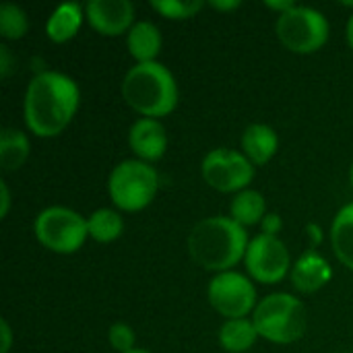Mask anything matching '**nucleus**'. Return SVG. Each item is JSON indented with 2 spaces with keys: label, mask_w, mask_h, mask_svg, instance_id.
Returning a JSON list of instances; mask_svg holds the SVG:
<instances>
[{
  "label": "nucleus",
  "mask_w": 353,
  "mask_h": 353,
  "mask_svg": "<svg viewBox=\"0 0 353 353\" xmlns=\"http://www.w3.org/2000/svg\"><path fill=\"white\" fill-rule=\"evenodd\" d=\"M211 6L213 8H221V10H232V8H238L240 6V2L238 0H232V2H211Z\"/></svg>",
  "instance_id": "nucleus-30"
},
{
  "label": "nucleus",
  "mask_w": 353,
  "mask_h": 353,
  "mask_svg": "<svg viewBox=\"0 0 353 353\" xmlns=\"http://www.w3.org/2000/svg\"><path fill=\"white\" fill-rule=\"evenodd\" d=\"M331 277H333L331 265L316 250H306L298 259V263L294 265V271H292L294 288L304 294H312V292L321 290L323 285H327L331 281Z\"/></svg>",
  "instance_id": "nucleus-13"
},
{
  "label": "nucleus",
  "mask_w": 353,
  "mask_h": 353,
  "mask_svg": "<svg viewBox=\"0 0 353 353\" xmlns=\"http://www.w3.org/2000/svg\"><path fill=\"white\" fill-rule=\"evenodd\" d=\"M0 190H2V211H0V217H6L8 207H10V194H8V186H6V182H2V184H0Z\"/></svg>",
  "instance_id": "nucleus-27"
},
{
  "label": "nucleus",
  "mask_w": 353,
  "mask_h": 353,
  "mask_svg": "<svg viewBox=\"0 0 353 353\" xmlns=\"http://www.w3.org/2000/svg\"><path fill=\"white\" fill-rule=\"evenodd\" d=\"M265 209H267L265 196L259 190H250V188L238 192L232 199V205H230L232 219L236 223H240L242 228L263 221L265 219Z\"/></svg>",
  "instance_id": "nucleus-18"
},
{
  "label": "nucleus",
  "mask_w": 353,
  "mask_h": 353,
  "mask_svg": "<svg viewBox=\"0 0 353 353\" xmlns=\"http://www.w3.org/2000/svg\"><path fill=\"white\" fill-rule=\"evenodd\" d=\"M110 343L118 352H132L134 350V331L126 323H116L110 327Z\"/></svg>",
  "instance_id": "nucleus-24"
},
{
  "label": "nucleus",
  "mask_w": 353,
  "mask_h": 353,
  "mask_svg": "<svg viewBox=\"0 0 353 353\" xmlns=\"http://www.w3.org/2000/svg\"><path fill=\"white\" fill-rule=\"evenodd\" d=\"M159 186V176L153 165L143 159H126L118 163L108 180V190L114 205L122 211L145 209Z\"/></svg>",
  "instance_id": "nucleus-5"
},
{
  "label": "nucleus",
  "mask_w": 353,
  "mask_h": 353,
  "mask_svg": "<svg viewBox=\"0 0 353 353\" xmlns=\"http://www.w3.org/2000/svg\"><path fill=\"white\" fill-rule=\"evenodd\" d=\"M10 72H12V60H10V52H8V48L2 43V46H0V74L6 79Z\"/></svg>",
  "instance_id": "nucleus-26"
},
{
  "label": "nucleus",
  "mask_w": 353,
  "mask_h": 353,
  "mask_svg": "<svg viewBox=\"0 0 353 353\" xmlns=\"http://www.w3.org/2000/svg\"><path fill=\"white\" fill-rule=\"evenodd\" d=\"M126 43H128L130 56L139 64H143V62H155V56L161 50V33H159V29L153 23L139 21V23H134L130 27L128 37H126Z\"/></svg>",
  "instance_id": "nucleus-15"
},
{
  "label": "nucleus",
  "mask_w": 353,
  "mask_h": 353,
  "mask_svg": "<svg viewBox=\"0 0 353 353\" xmlns=\"http://www.w3.org/2000/svg\"><path fill=\"white\" fill-rule=\"evenodd\" d=\"M10 350V327L6 321H2V353H8Z\"/></svg>",
  "instance_id": "nucleus-28"
},
{
  "label": "nucleus",
  "mask_w": 353,
  "mask_h": 353,
  "mask_svg": "<svg viewBox=\"0 0 353 353\" xmlns=\"http://www.w3.org/2000/svg\"><path fill=\"white\" fill-rule=\"evenodd\" d=\"M87 228H89V236L95 242H112L120 238L124 230V221L114 209H97L89 215Z\"/></svg>",
  "instance_id": "nucleus-21"
},
{
  "label": "nucleus",
  "mask_w": 353,
  "mask_h": 353,
  "mask_svg": "<svg viewBox=\"0 0 353 353\" xmlns=\"http://www.w3.org/2000/svg\"><path fill=\"white\" fill-rule=\"evenodd\" d=\"M29 23H27V17L25 12L17 6V4H10V2H4L0 6V31L6 39H19L25 35Z\"/></svg>",
  "instance_id": "nucleus-22"
},
{
  "label": "nucleus",
  "mask_w": 353,
  "mask_h": 353,
  "mask_svg": "<svg viewBox=\"0 0 353 353\" xmlns=\"http://www.w3.org/2000/svg\"><path fill=\"white\" fill-rule=\"evenodd\" d=\"M79 108V87L64 72L43 70L25 91V122L37 137H56L72 120Z\"/></svg>",
  "instance_id": "nucleus-1"
},
{
  "label": "nucleus",
  "mask_w": 353,
  "mask_h": 353,
  "mask_svg": "<svg viewBox=\"0 0 353 353\" xmlns=\"http://www.w3.org/2000/svg\"><path fill=\"white\" fill-rule=\"evenodd\" d=\"M130 149L143 161H157L163 157L168 147V134L163 124L157 118H139L128 130Z\"/></svg>",
  "instance_id": "nucleus-12"
},
{
  "label": "nucleus",
  "mask_w": 353,
  "mask_h": 353,
  "mask_svg": "<svg viewBox=\"0 0 353 353\" xmlns=\"http://www.w3.org/2000/svg\"><path fill=\"white\" fill-rule=\"evenodd\" d=\"M83 23V8L79 2H64L60 4L48 19L46 33L52 41L64 43L72 39Z\"/></svg>",
  "instance_id": "nucleus-16"
},
{
  "label": "nucleus",
  "mask_w": 353,
  "mask_h": 353,
  "mask_svg": "<svg viewBox=\"0 0 353 353\" xmlns=\"http://www.w3.org/2000/svg\"><path fill=\"white\" fill-rule=\"evenodd\" d=\"M259 337V331L252 321L248 319H234L228 321L219 331V341L223 350L230 353L248 352Z\"/></svg>",
  "instance_id": "nucleus-19"
},
{
  "label": "nucleus",
  "mask_w": 353,
  "mask_h": 353,
  "mask_svg": "<svg viewBox=\"0 0 353 353\" xmlns=\"http://www.w3.org/2000/svg\"><path fill=\"white\" fill-rule=\"evenodd\" d=\"M252 323L261 337L285 345L304 335L306 310L298 298L290 294H273L254 308Z\"/></svg>",
  "instance_id": "nucleus-4"
},
{
  "label": "nucleus",
  "mask_w": 353,
  "mask_h": 353,
  "mask_svg": "<svg viewBox=\"0 0 353 353\" xmlns=\"http://www.w3.org/2000/svg\"><path fill=\"white\" fill-rule=\"evenodd\" d=\"M128 353H149V352H145V350H137V347H134L132 352H128Z\"/></svg>",
  "instance_id": "nucleus-33"
},
{
  "label": "nucleus",
  "mask_w": 353,
  "mask_h": 353,
  "mask_svg": "<svg viewBox=\"0 0 353 353\" xmlns=\"http://www.w3.org/2000/svg\"><path fill=\"white\" fill-rule=\"evenodd\" d=\"M277 147H279V137L267 124H250L242 134L244 155L256 165H265L277 153Z\"/></svg>",
  "instance_id": "nucleus-14"
},
{
  "label": "nucleus",
  "mask_w": 353,
  "mask_h": 353,
  "mask_svg": "<svg viewBox=\"0 0 353 353\" xmlns=\"http://www.w3.org/2000/svg\"><path fill=\"white\" fill-rule=\"evenodd\" d=\"M35 236L46 248L70 254L83 246L89 236V228L87 219L77 211L66 207H48L35 217Z\"/></svg>",
  "instance_id": "nucleus-7"
},
{
  "label": "nucleus",
  "mask_w": 353,
  "mask_h": 353,
  "mask_svg": "<svg viewBox=\"0 0 353 353\" xmlns=\"http://www.w3.org/2000/svg\"><path fill=\"white\" fill-rule=\"evenodd\" d=\"M246 230L232 217H207L194 225L188 250L196 265L207 271L225 273L246 256Z\"/></svg>",
  "instance_id": "nucleus-2"
},
{
  "label": "nucleus",
  "mask_w": 353,
  "mask_h": 353,
  "mask_svg": "<svg viewBox=\"0 0 353 353\" xmlns=\"http://www.w3.org/2000/svg\"><path fill=\"white\" fill-rule=\"evenodd\" d=\"M91 27L103 35H118L130 31L134 6L128 0H91L85 6Z\"/></svg>",
  "instance_id": "nucleus-11"
},
{
  "label": "nucleus",
  "mask_w": 353,
  "mask_h": 353,
  "mask_svg": "<svg viewBox=\"0 0 353 353\" xmlns=\"http://www.w3.org/2000/svg\"><path fill=\"white\" fill-rule=\"evenodd\" d=\"M207 294H209L211 306L230 321L246 319V314L254 308V302H256L254 285L248 281V277L236 271L217 273L211 279Z\"/></svg>",
  "instance_id": "nucleus-9"
},
{
  "label": "nucleus",
  "mask_w": 353,
  "mask_h": 353,
  "mask_svg": "<svg viewBox=\"0 0 353 353\" xmlns=\"http://www.w3.org/2000/svg\"><path fill=\"white\" fill-rule=\"evenodd\" d=\"M122 95L126 103L145 118L165 116L178 103L176 79L159 62L132 66L122 81Z\"/></svg>",
  "instance_id": "nucleus-3"
},
{
  "label": "nucleus",
  "mask_w": 353,
  "mask_h": 353,
  "mask_svg": "<svg viewBox=\"0 0 353 353\" xmlns=\"http://www.w3.org/2000/svg\"><path fill=\"white\" fill-rule=\"evenodd\" d=\"M350 176H352V184H353V165H352V172H350Z\"/></svg>",
  "instance_id": "nucleus-34"
},
{
  "label": "nucleus",
  "mask_w": 353,
  "mask_h": 353,
  "mask_svg": "<svg viewBox=\"0 0 353 353\" xmlns=\"http://www.w3.org/2000/svg\"><path fill=\"white\" fill-rule=\"evenodd\" d=\"M29 157V139L17 128H4L0 134V163L6 172L19 170Z\"/></svg>",
  "instance_id": "nucleus-20"
},
{
  "label": "nucleus",
  "mask_w": 353,
  "mask_h": 353,
  "mask_svg": "<svg viewBox=\"0 0 353 353\" xmlns=\"http://www.w3.org/2000/svg\"><path fill=\"white\" fill-rule=\"evenodd\" d=\"M151 6L168 19H190L203 8L201 0H153Z\"/></svg>",
  "instance_id": "nucleus-23"
},
{
  "label": "nucleus",
  "mask_w": 353,
  "mask_h": 353,
  "mask_svg": "<svg viewBox=\"0 0 353 353\" xmlns=\"http://www.w3.org/2000/svg\"><path fill=\"white\" fill-rule=\"evenodd\" d=\"M203 178L219 192H242L254 178V165L244 153L219 147L205 155Z\"/></svg>",
  "instance_id": "nucleus-8"
},
{
  "label": "nucleus",
  "mask_w": 353,
  "mask_h": 353,
  "mask_svg": "<svg viewBox=\"0 0 353 353\" xmlns=\"http://www.w3.org/2000/svg\"><path fill=\"white\" fill-rule=\"evenodd\" d=\"M308 230H310V236H312L316 242H321V230H319L316 225H308Z\"/></svg>",
  "instance_id": "nucleus-32"
},
{
  "label": "nucleus",
  "mask_w": 353,
  "mask_h": 353,
  "mask_svg": "<svg viewBox=\"0 0 353 353\" xmlns=\"http://www.w3.org/2000/svg\"><path fill=\"white\" fill-rule=\"evenodd\" d=\"M331 242L337 259L353 269V203L345 205L333 221L331 228Z\"/></svg>",
  "instance_id": "nucleus-17"
},
{
  "label": "nucleus",
  "mask_w": 353,
  "mask_h": 353,
  "mask_svg": "<svg viewBox=\"0 0 353 353\" xmlns=\"http://www.w3.org/2000/svg\"><path fill=\"white\" fill-rule=\"evenodd\" d=\"M347 41H350V46H352L353 50V14L350 17V21H347Z\"/></svg>",
  "instance_id": "nucleus-31"
},
{
  "label": "nucleus",
  "mask_w": 353,
  "mask_h": 353,
  "mask_svg": "<svg viewBox=\"0 0 353 353\" xmlns=\"http://www.w3.org/2000/svg\"><path fill=\"white\" fill-rule=\"evenodd\" d=\"M279 230H281V219H279V215H275V213L265 215V219H263V234L275 236Z\"/></svg>",
  "instance_id": "nucleus-25"
},
{
  "label": "nucleus",
  "mask_w": 353,
  "mask_h": 353,
  "mask_svg": "<svg viewBox=\"0 0 353 353\" xmlns=\"http://www.w3.org/2000/svg\"><path fill=\"white\" fill-rule=\"evenodd\" d=\"M275 29L279 41L296 54L316 52L329 37L327 17L310 6H294L288 12H281Z\"/></svg>",
  "instance_id": "nucleus-6"
},
{
  "label": "nucleus",
  "mask_w": 353,
  "mask_h": 353,
  "mask_svg": "<svg viewBox=\"0 0 353 353\" xmlns=\"http://www.w3.org/2000/svg\"><path fill=\"white\" fill-rule=\"evenodd\" d=\"M248 273L261 283H277L290 269V252L277 236L259 234L250 240L244 256Z\"/></svg>",
  "instance_id": "nucleus-10"
},
{
  "label": "nucleus",
  "mask_w": 353,
  "mask_h": 353,
  "mask_svg": "<svg viewBox=\"0 0 353 353\" xmlns=\"http://www.w3.org/2000/svg\"><path fill=\"white\" fill-rule=\"evenodd\" d=\"M271 8H277V10H281V12H288V10H292L294 6H298V4H294V2H290V0H285V2H267Z\"/></svg>",
  "instance_id": "nucleus-29"
}]
</instances>
